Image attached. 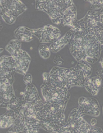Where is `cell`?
I'll list each match as a JSON object with an SVG mask.
<instances>
[{"label": "cell", "mask_w": 103, "mask_h": 133, "mask_svg": "<svg viewBox=\"0 0 103 133\" xmlns=\"http://www.w3.org/2000/svg\"><path fill=\"white\" fill-rule=\"evenodd\" d=\"M68 46L70 53L77 62L85 61L91 64L98 61L102 50L94 33L89 30L73 33Z\"/></svg>", "instance_id": "cell-1"}, {"label": "cell", "mask_w": 103, "mask_h": 133, "mask_svg": "<svg viewBox=\"0 0 103 133\" xmlns=\"http://www.w3.org/2000/svg\"><path fill=\"white\" fill-rule=\"evenodd\" d=\"M67 103V100L47 102L41 98L35 103L39 119L49 125L52 132L58 133L60 128L66 124L65 110Z\"/></svg>", "instance_id": "cell-2"}, {"label": "cell", "mask_w": 103, "mask_h": 133, "mask_svg": "<svg viewBox=\"0 0 103 133\" xmlns=\"http://www.w3.org/2000/svg\"><path fill=\"white\" fill-rule=\"evenodd\" d=\"M73 3L72 0H36L35 10L47 13L54 24L60 25L66 10Z\"/></svg>", "instance_id": "cell-3"}, {"label": "cell", "mask_w": 103, "mask_h": 133, "mask_svg": "<svg viewBox=\"0 0 103 133\" xmlns=\"http://www.w3.org/2000/svg\"><path fill=\"white\" fill-rule=\"evenodd\" d=\"M84 116L80 112L79 108H75L71 111L68 120L65 125L60 128L59 132H100L101 128L91 126L83 118Z\"/></svg>", "instance_id": "cell-4"}, {"label": "cell", "mask_w": 103, "mask_h": 133, "mask_svg": "<svg viewBox=\"0 0 103 133\" xmlns=\"http://www.w3.org/2000/svg\"><path fill=\"white\" fill-rule=\"evenodd\" d=\"M40 89L43 99L47 102L68 101L70 97L68 90L56 88L44 82L40 86Z\"/></svg>", "instance_id": "cell-5"}, {"label": "cell", "mask_w": 103, "mask_h": 133, "mask_svg": "<svg viewBox=\"0 0 103 133\" xmlns=\"http://www.w3.org/2000/svg\"><path fill=\"white\" fill-rule=\"evenodd\" d=\"M33 36L40 43H53L60 38L61 32L59 29L51 25H47L39 29H30Z\"/></svg>", "instance_id": "cell-6"}, {"label": "cell", "mask_w": 103, "mask_h": 133, "mask_svg": "<svg viewBox=\"0 0 103 133\" xmlns=\"http://www.w3.org/2000/svg\"><path fill=\"white\" fill-rule=\"evenodd\" d=\"M46 83L64 90H70L66 78V68L54 66L50 71L49 79Z\"/></svg>", "instance_id": "cell-7"}, {"label": "cell", "mask_w": 103, "mask_h": 133, "mask_svg": "<svg viewBox=\"0 0 103 133\" xmlns=\"http://www.w3.org/2000/svg\"><path fill=\"white\" fill-rule=\"evenodd\" d=\"M14 82V76L8 79L0 81V107L6 108L10 101L14 97L15 94L12 84Z\"/></svg>", "instance_id": "cell-8"}, {"label": "cell", "mask_w": 103, "mask_h": 133, "mask_svg": "<svg viewBox=\"0 0 103 133\" xmlns=\"http://www.w3.org/2000/svg\"><path fill=\"white\" fill-rule=\"evenodd\" d=\"M79 110L84 115L97 117L100 114V107L98 101L94 98L81 97L79 99Z\"/></svg>", "instance_id": "cell-9"}, {"label": "cell", "mask_w": 103, "mask_h": 133, "mask_svg": "<svg viewBox=\"0 0 103 133\" xmlns=\"http://www.w3.org/2000/svg\"><path fill=\"white\" fill-rule=\"evenodd\" d=\"M20 110L24 115L26 123L41 128L43 121L40 120L38 118L35 107V103L25 101L24 104L20 107Z\"/></svg>", "instance_id": "cell-10"}, {"label": "cell", "mask_w": 103, "mask_h": 133, "mask_svg": "<svg viewBox=\"0 0 103 133\" xmlns=\"http://www.w3.org/2000/svg\"><path fill=\"white\" fill-rule=\"evenodd\" d=\"M14 59V71L15 73L25 75L29 69L31 58L26 52L22 49L18 52Z\"/></svg>", "instance_id": "cell-11"}, {"label": "cell", "mask_w": 103, "mask_h": 133, "mask_svg": "<svg viewBox=\"0 0 103 133\" xmlns=\"http://www.w3.org/2000/svg\"><path fill=\"white\" fill-rule=\"evenodd\" d=\"M66 78L70 89L74 86L83 87L86 81L83 73L75 67L72 68H66Z\"/></svg>", "instance_id": "cell-12"}, {"label": "cell", "mask_w": 103, "mask_h": 133, "mask_svg": "<svg viewBox=\"0 0 103 133\" xmlns=\"http://www.w3.org/2000/svg\"><path fill=\"white\" fill-rule=\"evenodd\" d=\"M14 59L12 56L4 55L0 59V78L8 79L14 76Z\"/></svg>", "instance_id": "cell-13"}, {"label": "cell", "mask_w": 103, "mask_h": 133, "mask_svg": "<svg viewBox=\"0 0 103 133\" xmlns=\"http://www.w3.org/2000/svg\"><path fill=\"white\" fill-rule=\"evenodd\" d=\"M0 6L6 8L17 18L27 10V7L21 1L17 0H1Z\"/></svg>", "instance_id": "cell-14"}, {"label": "cell", "mask_w": 103, "mask_h": 133, "mask_svg": "<svg viewBox=\"0 0 103 133\" xmlns=\"http://www.w3.org/2000/svg\"><path fill=\"white\" fill-rule=\"evenodd\" d=\"M102 81L101 77L98 76L93 77H90L86 81L84 87L88 92L91 95L95 96L99 92L101 89Z\"/></svg>", "instance_id": "cell-15"}, {"label": "cell", "mask_w": 103, "mask_h": 133, "mask_svg": "<svg viewBox=\"0 0 103 133\" xmlns=\"http://www.w3.org/2000/svg\"><path fill=\"white\" fill-rule=\"evenodd\" d=\"M73 33L74 32H73L72 29H70L62 37L60 38L56 41L55 42L52 43L49 46L51 52L54 53V54L58 52L59 50H60L62 48L65 47L66 45L68 44L71 39H72Z\"/></svg>", "instance_id": "cell-16"}, {"label": "cell", "mask_w": 103, "mask_h": 133, "mask_svg": "<svg viewBox=\"0 0 103 133\" xmlns=\"http://www.w3.org/2000/svg\"><path fill=\"white\" fill-rule=\"evenodd\" d=\"M77 11L76 7L74 3H73L72 5L69 6L67 10H66L64 15L61 20L60 25L62 26H69L73 24L76 19Z\"/></svg>", "instance_id": "cell-17"}, {"label": "cell", "mask_w": 103, "mask_h": 133, "mask_svg": "<svg viewBox=\"0 0 103 133\" xmlns=\"http://www.w3.org/2000/svg\"><path fill=\"white\" fill-rule=\"evenodd\" d=\"M17 110H8L0 117V127L1 128H10L13 125L17 117Z\"/></svg>", "instance_id": "cell-18"}, {"label": "cell", "mask_w": 103, "mask_h": 133, "mask_svg": "<svg viewBox=\"0 0 103 133\" xmlns=\"http://www.w3.org/2000/svg\"><path fill=\"white\" fill-rule=\"evenodd\" d=\"M26 86L23 99L26 102L34 103L40 99L37 89L33 83L28 84Z\"/></svg>", "instance_id": "cell-19"}, {"label": "cell", "mask_w": 103, "mask_h": 133, "mask_svg": "<svg viewBox=\"0 0 103 133\" xmlns=\"http://www.w3.org/2000/svg\"><path fill=\"white\" fill-rule=\"evenodd\" d=\"M14 36L17 39L22 42H30L33 39V35L30 28L25 26H20L15 29Z\"/></svg>", "instance_id": "cell-20"}, {"label": "cell", "mask_w": 103, "mask_h": 133, "mask_svg": "<svg viewBox=\"0 0 103 133\" xmlns=\"http://www.w3.org/2000/svg\"><path fill=\"white\" fill-rule=\"evenodd\" d=\"M21 41L18 39H13L10 41L5 48L6 51L11 54V56L14 58L18 54L20 49H21Z\"/></svg>", "instance_id": "cell-21"}, {"label": "cell", "mask_w": 103, "mask_h": 133, "mask_svg": "<svg viewBox=\"0 0 103 133\" xmlns=\"http://www.w3.org/2000/svg\"><path fill=\"white\" fill-rule=\"evenodd\" d=\"M83 73L84 77L86 79L90 78V76L92 73V68L89 63L85 61H81L77 62V65L75 66Z\"/></svg>", "instance_id": "cell-22"}, {"label": "cell", "mask_w": 103, "mask_h": 133, "mask_svg": "<svg viewBox=\"0 0 103 133\" xmlns=\"http://www.w3.org/2000/svg\"><path fill=\"white\" fill-rule=\"evenodd\" d=\"M0 14H1V17L3 18L4 21L8 25H12L15 22L17 19V17H15L10 11H9L6 8L0 6Z\"/></svg>", "instance_id": "cell-23"}, {"label": "cell", "mask_w": 103, "mask_h": 133, "mask_svg": "<svg viewBox=\"0 0 103 133\" xmlns=\"http://www.w3.org/2000/svg\"><path fill=\"white\" fill-rule=\"evenodd\" d=\"M24 102L25 100L23 99V98L14 96L9 102L6 109H8V110H16L20 109Z\"/></svg>", "instance_id": "cell-24"}, {"label": "cell", "mask_w": 103, "mask_h": 133, "mask_svg": "<svg viewBox=\"0 0 103 133\" xmlns=\"http://www.w3.org/2000/svg\"><path fill=\"white\" fill-rule=\"evenodd\" d=\"M39 52L43 59H47L50 56V49L49 47L45 44H41L39 47Z\"/></svg>", "instance_id": "cell-25"}, {"label": "cell", "mask_w": 103, "mask_h": 133, "mask_svg": "<svg viewBox=\"0 0 103 133\" xmlns=\"http://www.w3.org/2000/svg\"><path fill=\"white\" fill-rule=\"evenodd\" d=\"M40 127L33 125L28 123H25L21 129V132H38Z\"/></svg>", "instance_id": "cell-26"}, {"label": "cell", "mask_w": 103, "mask_h": 133, "mask_svg": "<svg viewBox=\"0 0 103 133\" xmlns=\"http://www.w3.org/2000/svg\"><path fill=\"white\" fill-rule=\"evenodd\" d=\"M91 4V8L93 10L101 11L103 10V1H87Z\"/></svg>", "instance_id": "cell-27"}, {"label": "cell", "mask_w": 103, "mask_h": 133, "mask_svg": "<svg viewBox=\"0 0 103 133\" xmlns=\"http://www.w3.org/2000/svg\"><path fill=\"white\" fill-rule=\"evenodd\" d=\"M23 81H24V82L26 85L28 84L32 83V76L31 74L26 73L24 75V78H23Z\"/></svg>", "instance_id": "cell-28"}, {"label": "cell", "mask_w": 103, "mask_h": 133, "mask_svg": "<svg viewBox=\"0 0 103 133\" xmlns=\"http://www.w3.org/2000/svg\"><path fill=\"white\" fill-rule=\"evenodd\" d=\"M53 62L55 65H58V66H61L63 65L64 63V61L62 59V58H61L60 56L59 55H56L54 58V60H53Z\"/></svg>", "instance_id": "cell-29"}, {"label": "cell", "mask_w": 103, "mask_h": 133, "mask_svg": "<svg viewBox=\"0 0 103 133\" xmlns=\"http://www.w3.org/2000/svg\"><path fill=\"white\" fill-rule=\"evenodd\" d=\"M96 74H97L98 76H100L102 80V83L101 89H103V69H100V70H97V72H96Z\"/></svg>", "instance_id": "cell-30"}, {"label": "cell", "mask_w": 103, "mask_h": 133, "mask_svg": "<svg viewBox=\"0 0 103 133\" xmlns=\"http://www.w3.org/2000/svg\"><path fill=\"white\" fill-rule=\"evenodd\" d=\"M43 76V82H47L48 81V79H49V73H43L42 75Z\"/></svg>", "instance_id": "cell-31"}, {"label": "cell", "mask_w": 103, "mask_h": 133, "mask_svg": "<svg viewBox=\"0 0 103 133\" xmlns=\"http://www.w3.org/2000/svg\"><path fill=\"white\" fill-rule=\"evenodd\" d=\"M97 121L95 118H93L92 120H91V126H95L96 124H97Z\"/></svg>", "instance_id": "cell-32"}, {"label": "cell", "mask_w": 103, "mask_h": 133, "mask_svg": "<svg viewBox=\"0 0 103 133\" xmlns=\"http://www.w3.org/2000/svg\"><path fill=\"white\" fill-rule=\"evenodd\" d=\"M100 64L101 65V66H102V67L103 68V58L101 59V61H100Z\"/></svg>", "instance_id": "cell-33"}, {"label": "cell", "mask_w": 103, "mask_h": 133, "mask_svg": "<svg viewBox=\"0 0 103 133\" xmlns=\"http://www.w3.org/2000/svg\"><path fill=\"white\" fill-rule=\"evenodd\" d=\"M3 51V48H1V51H0V52L1 53Z\"/></svg>", "instance_id": "cell-34"}, {"label": "cell", "mask_w": 103, "mask_h": 133, "mask_svg": "<svg viewBox=\"0 0 103 133\" xmlns=\"http://www.w3.org/2000/svg\"><path fill=\"white\" fill-rule=\"evenodd\" d=\"M102 11H103V10H102Z\"/></svg>", "instance_id": "cell-35"}]
</instances>
